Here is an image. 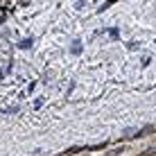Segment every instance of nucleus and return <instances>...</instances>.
Here are the masks:
<instances>
[{"label": "nucleus", "mask_w": 156, "mask_h": 156, "mask_svg": "<svg viewBox=\"0 0 156 156\" xmlns=\"http://www.w3.org/2000/svg\"><path fill=\"white\" fill-rule=\"evenodd\" d=\"M18 45H20V48H30V45H32V41H30V39H25V41H20Z\"/></svg>", "instance_id": "nucleus-1"}]
</instances>
